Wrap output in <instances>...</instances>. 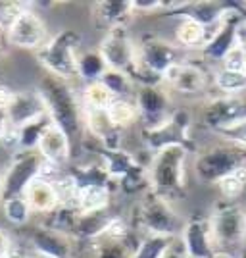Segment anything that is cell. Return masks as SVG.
Listing matches in <instances>:
<instances>
[{"mask_svg": "<svg viewBox=\"0 0 246 258\" xmlns=\"http://www.w3.org/2000/svg\"><path fill=\"white\" fill-rule=\"evenodd\" d=\"M135 106L144 127H154L173 112L170 91L163 85H139L135 89Z\"/></svg>", "mask_w": 246, "mask_h": 258, "instance_id": "11", "label": "cell"}, {"mask_svg": "<svg viewBox=\"0 0 246 258\" xmlns=\"http://www.w3.org/2000/svg\"><path fill=\"white\" fill-rule=\"evenodd\" d=\"M79 97H81L83 108H91V110H108L110 104L114 102V95L100 81L85 83Z\"/></svg>", "mask_w": 246, "mask_h": 258, "instance_id": "31", "label": "cell"}, {"mask_svg": "<svg viewBox=\"0 0 246 258\" xmlns=\"http://www.w3.org/2000/svg\"><path fill=\"white\" fill-rule=\"evenodd\" d=\"M29 2H16V0H0V31L8 33L16 20L27 10Z\"/></svg>", "mask_w": 246, "mask_h": 258, "instance_id": "35", "label": "cell"}, {"mask_svg": "<svg viewBox=\"0 0 246 258\" xmlns=\"http://www.w3.org/2000/svg\"><path fill=\"white\" fill-rule=\"evenodd\" d=\"M214 135L219 137V141H223V143H229L233 147H238V149L246 151V116L227 123L223 127H219Z\"/></svg>", "mask_w": 246, "mask_h": 258, "instance_id": "33", "label": "cell"}, {"mask_svg": "<svg viewBox=\"0 0 246 258\" xmlns=\"http://www.w3.org/2000/svg\"><path fill=\"white\" fill-rule=\"evenodd\" d=\"M246 116V97H225V95H214L208 97L198 110V121L206 129L215 133L219 127L235 119Z\"/></svg>", "mask_w": 246, "mask_h": 258, "instance_id": "12", "label": "cell"}, {"mask_svg": "<svg viewBox=\"0 0 246 258\" xmlns=\"http://www.w3.org/2000/svg\"><path fill=\"white\" fill-rule=\"evenodd\" d=\"M79 44H81L79 33L73 29H64L50 37L35 52V58L44 70V74L71 83L77 77Z\"/></svg>", "mask_w": 246, "mask_h": 258, "instance_id": "6", "label": "cell"}, {"mask_svg": "<svg viewBox=\"0 0 246 258\" xmlns=\"http://www.w3.org/2000/svg\"><path fill=\"white\" fill-rule=\"evenodd\" d=\"M129 226L137 227L142 235H166L179 239L185 222L172 203L156 197L152 191H146L140 195L135 206V218Z\"/></svg>", "mask_w": 246, "mask_h": 258, "instance_id": "3", "label": "cell"}, {"mask_svg": "<svg viewBox=\"0 0 246 258\" xmlns=\"http://www.w3.org/2000/svg\"><path fill=\"white\" fill-rule=\"evenodd\" d=\"M2 205V212H4V218L6 222L14 227H23L29 224L33 216V210L29 203L25 201L23 195H18V197H10L6 201L0 203Z\"/></svg>", "mask_w": 246, "mask_h": 258, "instance_id": "30", "label": "cell"}, {"mask_svg": "<svg viewBox=\"0 0 246 258\" xmlns=\"http://www.w3.org/2000/svg\"><path fill=\"white\" fill-rule=\"evenodd\" d=\"M242 258H246V256H242Z\"/></svg>", "mask_w": 246, "mask_h": 258, "instance_id": "45", "label": "cell"}, {"mask_svg": "<svg viewBox=\"0 0 246 258\" xmlns=\"http://www.w3.org/2000/svg\"><path fill=\"white\" fill-rule=\"evenodd\" d=\"M98 81L114 95V98H133L135 89H137V85L133 83V79L127 74L114 72V70H106V74Z\"/></svg>", "mask_w": 246, "mask_h": 258, "instance_id": "32", "label": "cell"}, {"mask_svg": "<svg viewBox=\"0 0 246 258\" xmlns=\"http://www.w3.org/2000/svg\"><path fill=\"white\" fill-rule=\"evenodd\" d=\"M133 248L129 247L127 239H112L102 235L100 239L89 243L91 258H129Z\"/></svg>", "mask_w": 246, "mask_h": 258, "instance_id": "26", "label": "cell"}, {"mask_svg": "<svg viewBox=\"0 0 246 258\" xmlns=\"http://www.w3.org/2000/svg\"><path fill=\"white\" fill-rule=\"evenodd\" d=\"M112 123L118 129H129L131 125L139 123V110L135 106L133 98H114V102L110 104V108L106 110Z\"/></svg>", "mask_w": 246, "mask_h": 258, "instance_id": "28", "label": "cell"}, {"mask_svg": "<svg viewBox=\"0 0 246 258\" xmlns=\"http://www.w3.org/2000/svg\"><path fill=\"white\" fill-rule=\"evenodd\" d=\"M191 149L173 145L154 152L148 168L150 191L163 201L175 205L187 197V160Z\"/></svg>", "mask_w": 246, "mask_h": 258, "instance_id": "2", "label": "cell"}, {"mask_svg": "<svg viewBox=\"0 0 246 258\" xmlns=\"http://www.w3.org/2000/svg\"><path fill=\"white\" fill-rule=\"evenodd\" d=\"M6 41L12 46L25 48V50H39L46 41H48V31H46V23L44 20L31 10V6L23 12L22 16L16 20L8 33H6Z\"/></svg>", "mask_w": 246, "mask_h": 258, "instance_id": "14", "label": "cell"}, {"mask_svg": "<svg viewBox=\"0 0 246 258\" xmlns=\"http://www.w3.org/2000/svg\"><path fill=\"white\" fill-rule=\"evenodd\" d=\"M44 160L37 151H18L12 158L8 170L2 173L0 187V203L23 195L33 179H37L43 172Z\"/></svg>", "mask_w": 246, "mask_h": 258, "instance_id": "8", "label": "cell"}, {"mask_svg": "<svg viewBox=\"0 0 246 258\" xmlns=\"http://www.w3.org/2000/svg\"><path fill=\"white\" fill-rule=\"evenodd\" d=\"M212 85L215 89V95L242 97L246 93V72H233L219 68L212 76Z\"/></svg>", "mask_w": 246, "mask_h": 258, "instance_id": "24", "label": "cell"}, {"mask_svg": "<svg viewBox=\"0 0 246 258\" xmlns=\"http://www.w3.org/2000/svg\"><path fill=\"white\" fill-rule=\"evenodd\" d=\"M179 62H183L181 48L172 41L158 35H144L137 41V66L150 74L163 79V74Z\"/></svg>", "mask_w": 246, "mask_h": 258, "instance_id": "9", "label": "cell"}, {"mask_svg": "<svg viewBox=\"0 0 246 258\" xmlns=\"http://www.w3.org/2000/svg\"><path fill=\"white\" fill-rule=\"evenodd\" d=\"M161 83L170 93H177L183 97H198V95H206L210 77L202 66L183 60L163 74Z\"/></svg>", "mask_w": 246, "mask_h": 258, "instance_id": "13", "label": "cell"}, {"mask_svg": "<svg viewBox=\"0 0 246 258\" xmlns=\"http://www.w3.org/2000/svg\"><path fill=\"white\" fill-rule=\"evenodd\" d=\"M37 152L43 156V160L46 164H50L54 168H60V170H65L71 162V156H73V145L62 129L50 123L44 129L43 137L39 141Z\"/></svg>", "mask_w": 246, "mask_h": 258, "instance_id": "18", "label": "cell"}, {"mask_svg": "<svg viewBox=\"0 0 246 258\" xmlns=\"http://www.w3.org/2000/svg\"><path fill=\"white\" fill-rule=\"evenodd\" d=\"M221 23V22H219ZM217 23V25H219ZM217 25L214 27H206L196 20L191 18H181V22L175 27V44L179 48H191V50H202L208 44V41L212 39V35L215 33Z\"/></svg>", "mask_w": 246, "mask_h": 258, "instance_id": "22", "label": "cell"}, {"mask_svg": "<svg viewBox=\"0 0 246 258\" xmlns=\"http://www.w3.org/2000/svg\"><path fill=\"white\" fill-rule=\"evenodd\" d=\"M242 168H246V151L223 141L204 147L193 162L194 177L206 185H217Z\"/></svg>", "mask_w": 246, "mask_h": 258, "instance_id": "4", "label": "cell"}, {"mask_svg": "<svg viewBox=\"0 0 246 258\" xmlns=\"http://www.w3.org/2000/svg\"><path fill=\"white\" fill-rule=\"evenodd\" d=\"M106 70L108 66L98 50H85L77 56V77L83 79L85 83L98 81L106 74Z\"/></svg>", "mask_w": 246, "mask_h": 258, "instance_id": "27", "label": "cell"}, {"mask_svg": "<svg viewBox=\"0 0 246 258\" xmlns=\"http://www.w3.org/2000/svg\"><path fill=\"white\" fill-rule=\"evenodd\" d=\"M29 247L35 252H41L54 258H71L75 250V241L69 235H64L60 231H54L44 226H37L29 237Z\"/></svg>", "mask_w": 246, "mask_h": 258, "instance_id": "19", "label": "cell"}, {"mask_svg": "<svg viewBox=\"0 0 246 258\" xmlns=\"http://www.w3.org/2000/svg\"><path fill=\"white\" fill-rule=\"evenodd\" d=\"M221 68L225 70H233V72H246V58L242 50L235 44V48L227 54L221 62Z\"/></svg>", "mask_w": 246, "mask_h": 258, "instance_id": "36", "label": "cell"}, {"mask_svg": "<svg viewBox=\"0 0 246 258\" xmlns=\"http://www.w3.org/2000/svg\"><path fill=\"white\" fill-rule=\"evenodd\" d=\"M27 258H54V256H46V254H41V252H35L31 247L27 250Z\"/></svg>", "mask_w": 246, "mask_h": 258, "instance_id": "43", "label": "cell"}, {"mask_svg": "<svg viewBox=\"0 0 246 258\" xmlns=\"http://www.w3.org/2000/svg\"><path fill=\"white\" fill-rule=\"evenodd\" d=\"M181 247L189 258H212L217 250L208 216H193L185 222L181 231Z\"/></svg>", "mask_w": 246, "mask_h": 258, "instance_id": "15", "label": "cell"}, {"mask_svg": "<svg viewBox=\"0 0 246 258\" xmlns=\"http://www.w3.org/2000/svg\"><path fill=\"white\" fill-rule=\"evenodd\" d=\"M217 250L242 254L246 247V206L238 201H217L208 216Z\"/></svg>", "mask_w": 246, "mask_h": 258, "instance_id": "5", "label": "cell"}, {"mask_svg": "<svg viewBox=\"0 0 246 258\" xmlns=\"http://www.w3.org/2000/svg\"><path fill=\"white\" fill-rule=\"evenodd\" d=\"M97 50L104 58L108 70L129 76L137 64V41L131 37L129 27H116L106 31Z\"/></svg>", "mask_w": 246, "mask_h": 258, "instance_id": "10", "label": "cell"}, {"mask_svg": "<svg viewBox=\"0 0 246 258\" xmlns=\"http://www.w3.org/2000/svg\"><path fill=\"white\" fill-rule=\"evenodd\" d=\"M112 205V187L108 185H79L75 208L79 214H97L110 210Z\"/></svg>", "mask_w": 246, "mask_h": 258, "instance_id": "23", "label": "cell"}, {"mask_svg": "<svg viewBox=\"0 0 246 258\" xmlns=\"http://www.w3.org/2000/svg\"><path fill=\"white\" fill-rule=\"evenodd\" d=\"M133 16H135L133 0H102L95 4V10H93L95 23L104 31L116 29V27H127Z\"/></svg>", "mask_w": 246, "mask_h": 258, "instance_id": "20", "label": "cell"}, {"mask_svg": "<svg viewBox=\"0 0 246 258\" xmlns=\"http://www.w3.org/2000/svg\"><path fill=\"white\" fill-rule=\"evenodd\" d=\"M52 121L48 116L31 121L27 125H23L20 129H14L16 131V145H18V151H37L39 147V141L43 137L44 129L48 127Z\"/></svg>", "mask_w": 246, "mask_h": 258, "instance_id": "29", "label": "cell"}, {"mask_svg": "<svg viewBox=\"0 0 246 258\" xmlns=\"http://www.w3.org/2000/svg\"><path fill=\"white\" fill-rule=\"evenodd\" d=\"M242 20V14L236 10L235 4H231L229 12L223 16L221 23L217 25L215 33L212 35V39L208 41V44L204 46L202 56L206 60H212V62H223V58L227 54L235 48L236 44V27Z\"/></svg>", "mask_w": 246, "mask_h": 258, "instance_id": "16", "label": "cell"}, {"mask_svg": "<svg viewBox=\"0 0 246 258\" xmlns=\"http://www.w3.org/2000/svg\"><path fill=\"white\" fill-rule=\"evenodd\" d=\"M212 258H242V254H238V252H231V250H215Z\"/></svg>", "mask_w": 246, "mask_h": 258, "instance_id": "41", "label": "cell"}, {"mask_svg": "<svg viewBox=\"0 0 246 258\" xmlns=\"http://www.w3.org/2000/svg\"><path fill=\"white\" fill-rule=\"evenodd\" d=\"M8 131H10V123H8V114H6V110H2V108H0V143L6 139Z\"/></svg>", "mask_w": 246, "mask_h": 258, "instance_id": "39", "label": "cell"}, {"mask_svg": "<svg viewBox=\"0 0 246 258\" xmlns=\"http://www.w3.org/2000/svg\"><path fill=\"white\" fill-rule=\"evenodd\" d=\"M217 187H219L225 201H238L240 195L246 191V168L225 177L223 181L217 183Z\"/></svg>", "mask_w": 246, "mask_h": 258, "instance_id": "34", "label": "cell"}, {"mask_svg": "<svg viewBox=\"0 0 246 258\" xmlns=\"http://www.w3.org/2000/svg\"><path fill=\"white\" fill-rule=\"evenodd\" d=\"M163 258H189V256H187V252L183 250L181 241L177 239V243H175V245H173V247L168 250V254H166Z\"/></svg>", "mask_w": 246, "mask_h": 258, "instance_id": "40", "label": "cell"}, {"mask_svg": "<svg viewBox=\"0 0 246 258\" xmlns=\"http://www.w3.org/2000/svg\"><path fill=\"white\" fill-rule=\"evenodd\" d=\"M0 187H2V172H0Z\"/></svg>", "mask_w": 246, "mask_h": 258, "instance_id": "44", "label": "cell"}, {"mask_svg": "<svg viewBox=\"0 0 246 258\" xmlns=\"http://www.w3.org/2000/svg\"><path fill=\"white\" fill-rule=\"evenodd\" d=\"M175 243H177L175 237L142 235L129 258H163Z\"/></svg>", "mask_w": 246, "mask_h": 258, "instance_id": "25", "label": "cell"}, {"mask_svg": "<svg viewBox=\"0 0 246 258\" xmlns=\"http://www.w3.org/2000/svg\"><path fill=\"white\" fill-rule=\"evenodd\" d=\"M37 91L43 97L50 121L69 137L73 151L77 147H81L83 137H85L83 102L71 83L44 74L39 81Z\"/></svg>", "mask_w": 246, "mask_h": 258, "instance_id": "1", "label": "cell"}, {"mask_svg": "<svg viewBox=\"0 0 246 258\" xmlns=\"http://www.w3.org/2000/svg\"><path fill=\"white\" fill-rule=\"evenodd\" d=\"M23 197L31 206L33 214L46 216L60 206V197H58L54 183L41 177V175L29 183V187L25 189Z\"/></svg>", "mask_w": 246, "mask_h": 258, "instance_id": "21", "label": "cell"}, {"mask_svg": "<svg viewBox=\"0 0 246 258\" xmlns=\"http://www.w3.org/2000/svg\"><path fill=\"white\" fill-rule=\"evenodd\" d=\"M12 248H14V239L6 229L0 227V258H10Z\"/></svg>", "mask_w": 246, "mask_h": 258, "instance_id": "37", "label": "cell"}, {"mask_svg": "<svg viewBox=\"0 0 246 258\" xmlns=\"http://www.w3.org/2000/svg\"><path fill=\"white\" fill-rule=\"evenodd\" d=\"M6 114H8V123L12 129H20L31 121H37V119L48 116L44 100L37 89L18 91L12 98L10 106L6 108Z\"/></svg>", "mask_w": 246, "mask_h": 258, "instance_id": "17", "label": "cell"}, {"mask_svg": "<svg viewBox=\"0 0 246 258\" xmlns=\"http://www.w3.org/2000/svg\"><path fill=\"white\" fill-rule=\"evenodd\" d=\"M8 43L6 41V33L0 31V60H2V56H4V44Z\"/></svg>", "mask_w": 246, "mask_h": 258, "instance_id": "42", "label": "cell"}, {"mask_svg": "<svg viewBox=\"0 0 246 258\" xmlns=\"http://www.w3.org/2000/svg\"><path fill=\"white\" fill-rule=\"evenodd\" d=\"M14 95H16V91H12L8 85H0V108L2 110H6V108L10 106Z\"/></svg>", "mask_w": 246, "mask_h": 258, "instance_id": "38", "label": "cell"}, {"mask_svg": "<svg viewBox=\"0 0 246 258\" xmlns=\"http://www.w3.org/2000/svg\"><path fill=\"white\" fill-rule=\"evenodd\" d=\"M194 116L187 108H173L168 118L154 127L142 129V143L152 154L173 145H185L191 149Z\"/></svg>", "mask_w": 246, "mask_h": 258, "instance_id": "7", "label": "cell"}]
</instances>
